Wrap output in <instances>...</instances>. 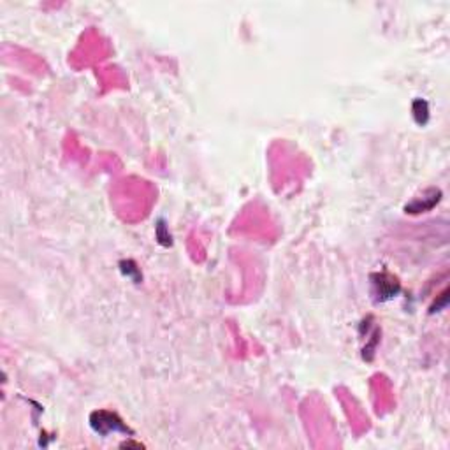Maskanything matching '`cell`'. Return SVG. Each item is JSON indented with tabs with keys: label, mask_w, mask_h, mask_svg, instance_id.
I'll return each mask as SVG.
<instances>
[{
	"label": "cell",
	"mask_w": 450,
	"mask_h": 450,
	"mask_svg": "<svg viewBox=\"0 0 450 450\" xmlns=\"http://www.w3.org/2000/svg\"><path fill=\"white\" fill-rule=\"evenodd\" d=\"M90 424L94 428L95 432L105 436L109 432H123V435H132V431L129 429V425H125V422L118 417L112 411H94L90 417Z\"/></svg>",
	"instance_id": "cell-1"
},
{
	"label": "cell",
	"mask_w": 450,
	"mask_h": 450,
	"mask_svg": "<svg viewBox=\"0 0 450 450\" xmlns=\"http://www.w3.org/2000/svg\"><path fill=\"white\" fill-rule=\"evenodd\" d=\"M371 278L375 280L373 285L376 287V295H378L380 301L390 299L399 290V281L394 276H390V274H373Z\"/></svg>",
	"instance_id": "cell-2"
}]
</instances>
